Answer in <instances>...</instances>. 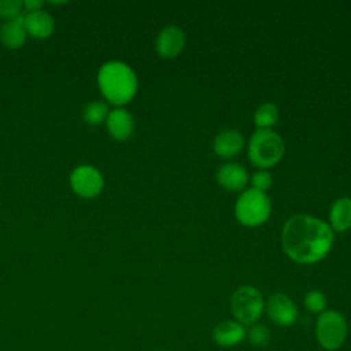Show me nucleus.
Here are the masks:
<instances>
[{
	"instance_id": "nucleus-1",
	"label": "nucleus",
	"mask_w": 351,
	"mask_h": 351,
	"mask_svg": "<svg viewBox=\"0 0 351 351\" xmlns=\"http://www.w3.org/2000/svg\"><path fill=\"white\" fill-rule=\"evenodd\" d=\"M281 239L287 255L298 263L307 265L321 261L329 252L333 232L324 221L298 214L285 222Z\"/></svg>"
},
{
	"instance_id": "nucleus-2",
	"label": "nucleus",
	"mask_w": 351,
	"mask_h": 351,
	"mask_svg": "<svg viewBox=\"0 0 351 351\" xmlns=\"http://www.w3.org/2000/svg\"><path fill=\"white\" fill-rule=\"evenodd\" d=\"M101 95L115 106L129 103L137 92V77L123 62L111 60L104 63L97 74Z\"/></svg>"
},
{
	"instance_id": "nucleus-3",
	"label": "nucleus",
	"mask_w": 351,
	"mask_h": 351,
	"mask_svg": "<svg viewBox=\"0 0 351 351\" xmlns=\"http://www.w3.org/2000/svg\"><path fill=\"white\" fill-rule=\"evenodd\" d=\"M284 154L282 138L270 129H258L248 145V155L251 162L258 167L274 166Z\"/></svg>"
},
{
	"instance_id": "nucleus-4",
	"label": "nucleus",
	"mask_w": 351,
	"mask_h": 351,
	"mask_svg": "<svg viewBox=\"0 0 351 351\" xmlns=\"http://www.w3.org/2000/svg\"><path fill=\"white\" fill-rule=\"evenodd\" d=\"M271 211V204L265 192L255 188L245 189L237 199L234 214L240 223L245 226H258L266 222Z\"/></svg>"
},
{
	"instance_id": "nucleus-5",
	"label": "nucleus",
	"mask_w": 351,
	"mask_h": 351,
	"mask_svg": "<svg viewBox=\"0 0 351 351\" xmlns=\"http://www.w3.org/2000/svg\"><path fill=\"white\" fill-rule=\"evenodd\" d=\"M315 336L324 350L335 351L347 337V322L339 311H322L315 324Z\"/></svg>"
},
{
	"instance_id": "nucleus-6",
	"label": "nucleus",
	"mask_w": 351,
	"mask_h": 351,
	"mask_svg": "<svg viewBox=\"0 0 351 351\" xmlns=\"http://www.w3.org/2000/svg\"><path fill=\"white\" fill-rule=\"evenodd\" d=\"M265 302L262 293L251 287H240L232 296V313L239 324L254 325L262 315Z\"/></svg>"
},
{
	"instance_id": "nucleus-7",
	"label": "nucleus",
	"mask_w": 351,
	"mask_h": 351,
	"mask_svg": "<svg viewBox=\"0 0 351 351\" xmlns=\"http://www.w3.org/2000/svg\"><path fill=\"white\" fill-rule=\"evenodd\" d=\"M70 185L78 196L90 199L101 192L104 181L101 173L96 167L82 165L73 170L70 176Z\"/></svg>"
},
{
	"instance_id": "nucleus-8",
	"label": "nucleus",
	"mask_w": 351,
	"mask_h": 351,
	"mask_svg": "<svg viewBox=\"0 0 351 351\" xmlns=\"http://www.w3.org/2000/svg\"><path fill=\"white\" fill-rule=\"evenodd\" d=\"M269 318L280 326H291L298 319V308L285 293H274L266 304Z\"/></svg>"
},
{
	"instance_id": "nucleus-9",
	"label": "nucleus",
	"mask_w": 351,
	"mask_h": 351,
	"mask_svg": "<svg viewBox=\"0 0 351 351\" xmlns=\"http://www.w3.org/2000/svg\"><path fill=\"white\" fill-rule=\"evenodd\" d=\"M184 45H185L184 32L177 26H167L159 33L155 48L162 58H174L182 51Z\"/></svg>"
},
{
	"instance_id": "nucleus-10",
	"label": "nucleus",
	"mask_w": 351,
	"mask_h": 351,
	"mask_svg": "<svg viewBox=\"0 0 351 351\" xmlns=\"http://www.w3.org/2000/svg\"><path fill=\"white\" fill-rule=\"evenodd\" d=\"M23 26L26 34L36 38H47L52 34L55 22L48 12L38 10L23 14Z\"/></svg>"
},
{
	"instance_id": "nucleus-11",
	"label": "nucleus",
	"mask_w": 351,
	"mask_h": 351,
	"mask_svg": "<svg viewBox=\"0 0 351 351\" xmlns=\"http://www.w3.org/2000/svg\"><path fill=\"white\" fill-rule=\"evenodd\" d=\"M106 122L108 133L119 141L129 138L134 129L133 117L123 108H114L110 111Z\"/></svg>"
},
{
	"instance_id": "nucleus-12",
	"label": "nucleus",
	"mask_w": 351,
	"mask_h": 351,
	"mask_svg": "<svg viewBox=\"0 0 351 351\" xmlns=\"http://www.w3.org/2000/svg\"><path fill=\"white\" fill-rule=\"evenodd\" d=\"M244 145V138L239 130L225 129L221 130L214 138V151L222 158H230L237 155Z\"/></svg>"
},
{
	"instance_id": "nucleus-13",
	"label": "nucleus",
	"mask_w": 351,
	"mask_h": 351,
	"mask_svg": "<svg viewBox=\"0 0 351 351\" xmlns=\"http://www.w3.org/2000/svg\"><path fill=\"white\" fill-rule=\"evenodd\" d=\"M217 180L229 191H240L248 181V173L239 163H225L218 169Z\"/></svg>"
},
{
	"instance_id": "nucleus-14",
	"label": "nucleus",
	"mask_w": 351,
	"mask_h": 351,
	"mask_svg": "<svg viewBox=\"0 0 351 351\" xmlns=\"http://www.w3.org/2000/svg\"><path fill=\"white\" fill-rule=\"evenodd\" d=\"M245 337V329L237 321H222L213 329V339L219 347H232Z\"/></svg>"
},
{
	"instance_id": "nucleus-15",
	"label": "nucleus",
	"mask_w": 351,
	"mask_h": 351,
	"mask_svg": "<svg viewBox=\"0 0 351 351\" xmlns=\"http://www.w3.org/2000/svg\"><path fill=\"white\" fill-rule=\"evenodd\" d=\"M26 30L23 26V14L15 19L7 21L0 27V41L7 48L15 49L25 44Z\"/></svg>"
},
{
	"instance_id": "nucleus-16",
	"label": "nucleus",
	"mask_w": 351,
	"mask_h": 351,
	"mask_svg": "<svg viewBox=\"0 0 351 351\" xmlns=\"http://www.w3.org/2000/svg\"><path fill=\"white\" fill-rule=\"evenodd\" d=\"M330 225L337 232H344L351 228V199L340 197L337 199L329 213Z\"/></svg>"
},
{
	"instance_id": "nucleus-17",
	"label": "nucleus",
	"mask_w": 351,
	"mask_h": 351,
	"mask_svg": "<svg viewBox=\"0 0 351 351\" xmlns=\"http://www.w3.org/2000/svg\"><path fill=\"white\" fill-rule=\"evenodd\" d=\"M278 108L273 103H265L254 114V122L259 129H269L277 122Z\"/></svg>"
},
{
	"instance_id": "nucleus-18",
	"label": "nucleus",
	"mask_w": 351,
	"mask_h": 351,
	"mask_svg": "<svg viewBox=\"0 0 351 351\" xmlns=\"http://www.w3.org/2000/svg\"><path fill=\"white\" fill-rule=\"evenodd\" d=\"M108 112H110L108 107L103 101H90L89 104L85 106L82 115H84V121L88 125L96 126L103 123L107 119Z\"/></svg>"
},
{
	"instance_id": "nucleus-19",
	"label": "nucleus",
	"mask_w": 351,
	"mask_h": 351,
	"mask_svg": "<svg viewBox=\"0 0 351 351\" xmlns=\"http://www.w3.org/2000/svg\"><path fill=\"white\" fill-rule=\"evenodd\" d=\"M250 341L256 347H265L270 341V330L263 324H254L248 330Z\"/></svg>"
},
{
	"instance_id": "nucleus-20",
	"label": "nucleus",
	"mask_w": 351,
	"mask_h": 351,
	"mask_svg": "<svg viewBox=\"0 0 351 351\" xmlns=\"http://www.w3.org/2000/svg\"><path fill=\"white\" fill-rule=\"evenodd\" d=\"M304 306L311 313H322L326 307V298L319 291H308L304 296Z\"/></svg>"
},
{
	"instance_id": "nucleus-21",
	"label": "nucleus",
	"mask_w": 351,
	"mask_h": 351,
	"mask_svg": "<svg viewBox=\"0 0 351 351\" xmlns=\"http://www.w3.org/2000/svg\"><path fill=\"white\" fill-rule=\"evenodd\" d=\"M23 1L19 0H0V18L7 21L15 19L22 15Z\"/></svg>"
},
{
	"instance_id": "nucleus-22",
	"label": "nucleus",
	"mask_w": 351,
	"mask_h": 351,
	"mask_svg": "<svg viewBox=\"0 0 351 351\" xmlns=\"http://www.w3.org/2000/svg\"><path fill=\"white\" fill-rule=\"evenodd\" d=\"M252 188L258 189V191H262L265 192L266 189H269L271 186V182H273V178H271V174L267 173V171H256L254 176H252Z\"/></svg>"
},
{
	"instance_id": "nucleus-23",
	"label": "nucleus",
	"mask_w": 351,
	"mask_h": 351,
	"mask_svg": "<svg viewBox=\"0 0 351 351\" xmlns=\"http://www.w3.org/2000/svg\"><path fill=\"white\" fill-rule=\"evenodd\" d=\"M43 5V1H38V0H27V1H23V8L27 11V12H32V11H38Z\"/></svg>"
}]
</instances>
